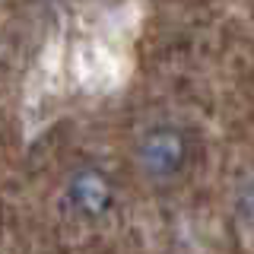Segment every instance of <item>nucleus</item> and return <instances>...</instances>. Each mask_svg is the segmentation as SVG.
Here are the masks:
<instances>
[{
  "mask_svg": "<svg viewBox=\"0 0 254 254\" xmlns=\"http://www.w3.org/2000/svg\"><path fill=\"white\" fill-rule=\"evenodd\" d=\"M188 140L178 127H153L137 143V165L149 181H169L185 169Z\"/></svg>",
  "mask_w": 254,
  "mask_h": 254,
  "instance_id": "1",
  "label": "nucleus"
},
{
  "mask_svg": "<svg viewBox=\"0 0 254 254\" xmlns=\"http://www.w3.org/2000/svg\"><path fill=\"white\" fill-rule=\"evenodd\" d=\"M67 200L70 206L86 219H99L105 216L115 203V185L105 172L99 169H79L70 175L67 181Z\"/></svg>",
  "mask_w": 254,
  "mask_h": 254,
  "instance_id": "2",
  "label": "nucleus"
}]
</instances>
